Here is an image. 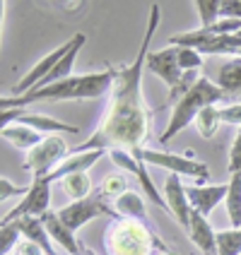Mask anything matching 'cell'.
Listing matches in <instances>:
<instances>
[{"mask_svg": "<svg viewBox=\"0 0 241 255\" xmlns=\"http://www.w3.org/2000/svg\"><path fill=\"white\" fill-rule=\"evenodd\" d=\"M157 24H159V5L150 7L147 29L142 36L140 51L135 60L116 70V80L111 87V94L106 101V111L101 116L97 130L92 137L77 147H70V154L77 152H111V149H126L135 152L142 149V144L150 137V109L142 97V72L147 70V56H150V43L155 39Z\"/></svg>", "mask_w": 241, "mask_h": 255, "instance_id": "1", "label": "cell"}, {"mask_svg": "<svg viewBox=\"0 0 241 255\" xmlns=\"http://www.w3.org/2000/svg\"><path fill=\"white\" fill-rule=\"evenodd\" d=\"M116 80V70L89 72V75H72L68 80H60L56 85L31 89L22 97H2L0 106L2 111L7 109H24L29 104H41V101H72V99H99L111 94V87Z\"/></svg>", "mask_w": 241, "mask_h": 255, "instance_id": "2", "label": "cell"}, {"mask_svg": "<svg viewBox=\"0 0 241 255\" xmlns=\"http://www.w3.org/2000/svg\"><path fill=\"white\" fill-rule=\"evenodd\" d=\"M229 94L222 89L220 85H215L213 80H208V77H198L193 87L184 92L179 99L174 101V109H171V118L167 128H164V132L159 135V142L162 144H167L171 142L181 130H184L188 123H193L198 114L203 109H208V106H215L217 101L227 99Z\"/></svg>", "mask_w": 241, "mask_h": 255, "instance_id": "3", "label": "cell"}, {"mask_svg": "<svg viewBox=\"0 0 241 255\" xmlns=\"http://www.w3.org/2000/svg\"><path fill=\"white\" fill-rule=\"evenodd\" d=\"M152 243L150 227L135 219L114 222L104 236L106 255H152Z\"/></svg>", "mask_w": 241, "mask_h": 255, "instance_id": "4", "label": "cell"}, {"mask_svg": "<svg viewBox=\"0 0 241 255\" xmlns=\"http://www.w3.org/2000/svg\"><path fill=\"white\" fill-rule=\"evenodd\" d=\"M135 159H140L142 164H152V166H162L169 173H179V176H193L200 181L210 178V169L203 161H193L188 156L171 154V152H162V149H135L133 152Z\"/></svg>", "mask_w": 241, "mask_h": 255, "instance_id": "5", "label": "cell"}, {"mask_svg": "<svg viewBox=\"0 0 241 255\" xmlns=\"http://www.w3.org/2000/svg\"><path fill=\"white\" fill-rule=\"evenodd\" d=\"M68 154H70L68 142L63 140L60 135H48V137H43V142L39 147H34L31 152H27L24 169L31 176H51V171L56 169Z\"/></svg>", "mask_w": 241, "mask_h": 255, "instance_id": "6", "label": "cell"}, {"mask_svg": "<svg viewBox=\"0 0 241 255\" xmlns=\"http://www.w3.org/2000/svg\"><path fill=\"white\" fill-rule=\"evenodd\" d=\"M51 212V178L48 176H34L29 185V193L22 198V202L2 217V224H10L24 217H43Z\"/></svg>", "mask_w": 241, "mask_h": 255, "instance_id": "7", "label": "cell"}, {"mask_svg": "<svg viewBox=\"0 0 241 255\" xmlns=\"http://www.w3.org/2000/svg\"><path fill=\"white\" fill-rule=\"evenodd\" d=\"M116 210H111L101 195H94V198H85V200H77V202H70V205H65L58 217H60V222L65 224V227L70 229V231H80V229L85 227L87 222H92V219H97V217H116Z\"/></svg>", "mask_w": 241, "mask_h": 255, "instance_id": "8", "label": "cell"}, {"mask_svg": "<svg viewBox=\"0 0 241 255\" xmlns=\"http://www.w3.org/2000/svg\"><path fill=\"white\" fill-rule=\"evenodd\" d=\"M0 123L2 128L5 126H12V123H19V126H27L31 130H36V132H41V135H58V132H80V128L75 126H68V123H60L56 118H51V116H41V114H27L24 109H7V111H2L0 114Z\"/></svg>", "mask_w": 241, "mask_h": 255, "instance_id": "9", "label": "cell"}, {"mask_svg": "<svg viewBox=\"0 0 241 255\" xmlns=\"http://www.w3.org/2000/svg\"><path fill=\"white\" fill-rule=\"evenodd\" d=\"M109 156H111V161H114L118 169H123V171H128V173H133V176H135V181H138L140 188L145 190V198H150L157 207H162L164 212H169L167 200L159 195L157 185L152 183V178H150V173H147V169H145V164H142L140 159H135V156L130 154V152H126V149H111Z\"/></svg>", "mask_w": 241, "mask_h": 255, "instance_id": "10", "label": "cell"}, {"mask_svg": "<svg viewBox=\"0 0 241 255\" xmlns=\"http://www.w3.org/2000/svg\"><path fill=\"white\" fill-rule=\"evenodd\" d=\"M147 70L152 72V75H157L171 92L181 85V80H184V75H186L181 70V65H179V51H176V46H167L162 51H150V56H147Z\"/></svg>", "mask_w": 241, "mask_h": 255, "instance_id": "11", "label": "cell"}, {"mask_svg": "<svg viewBox=\"0 0 241 255\" xmlns=\"http://www.w3.org/2000/svg\"><path fill=\"white\" fill-rule=\"evenodd\" d=\"M164 200H167V205H169V214L181 224V229H184L186 234H188L193 207H191V202H188L186 185L179 173H169V176L164 178Z\"/></svg>", "mask_w": 241, "mask_h": 255, "instance_id": "12", "label": "cell"}, {"mask_svg": "<svg viewBox=\"0 0 241 255\" xmlns=\"http://www.w3.org/2000/svg\"><path fill=\"white\" fill-rule=\"evenodd\" d=\"M227 190H229V185H225V183L222 185H203V183L186 185V195H188L191 207L198 214H203V217H210V212L227 198Z\"/></svg>", "mask_w": 241, "mask_h": 255, "instance_id": "13", "label": "cell"}, {"mask_svg": "<svg viewBox=\"0 0 241 255\" xmlns=\"http://www.w3.org/2000/svg\"><path fill=\"white\" fill-rule=\"evenodd\" d=\"M104 154H106V152H101V149H97V152H77V154H68L60 164H58L56 169L51 171L48 178H51V183H53V181H63L65 176H72V173H87V169L94 166Z\"/></svg>", "mask_w": 241, "mask_h": 255, "instance_id": "14", "label": "cell"}, {"mask_svg": "<svg viewBox=\"0 0 241 255\" xmlns=\"http://www.w3.org/2000/svg\"><path fill=\"white\" fill-rule=\"evenodd\" d=\"M41 222L46 224V231L51 234L53 243H58V246H60L65 253H68V255H82V251H85V248L77 243V239H75V231H70V229L60 222L58 212H46L41 217Z\"/></svg>", "mask_w": 241, "mask_h": 255, "instance_id": "15", "label": "cell"}, {"mask_svg": "<svg viewBox=\"0 0 241 255\" xmlns=\"http://www.w3.org/2000/svg\"><path fill=\"white\" fill-rule=\"evenodd\" d=\"M188 236L196 243V248L203 251L205 255H217V234L213 231L208 217H203L193 210L191 214V227H188Z\"/></svg>", "mask_w": 241, "mask_h": 255, "instance_id": "16", "label": "cell"}, {"mask_svg": "<svg viewBox=\"0 0 241 255\" xmlns=\"http://www.w3.org/2000/svg\"><path fill=\"white\" fill-rule=\"evenodd\" d=\"M17 227H19L22 236H24L27 241L36 243L46 255H56L53 239H51V234L46 231V224L41 222V217H24V219H17Z\"/></svg>", "mask_w": 241, "mask_h": 255, "instance_id": "17", "label": "cell"}, {"mask_svg": "<svg viewBox=\"0 0 241 255\" xmlns=\"http://www.w3.org/2000/svg\"><path fill=\"white\" fill-rule=\"evenodd\" d=\"M0 135H2V140L12 142V147L22 149V152H31V149L39 147L43 142V137H46L41 132H36V130H31V128H27V126H19V123L5 126L0 130Z\"/></svg>", "mask_w": 241, "mask_h": 255, "instance_id": "18", "label": "cell"}, {"mask_svg": "<svg viewBox=\"0 0 241 255\" xmlns=\"http://www.w3.org/2000/svg\"><path fill=\"white\" fill-rule=\"evenodd\" d=\"M114 210L123 219H135V222H142L150 227V217H147V210H145V200L142 195L133 193V190H126L123 195H118L114 200Z\"/></svg>", "mask_w": 241, "mask_h": 255, "instance_id": "19", "label": "cell"}, {"mask_svg": "<svg viewBox=\"0 0 241 255\" xmlns=\"http://www.w3.org/2000/svg\"><path fill=\"white\" fill-rule=\"evenodd\" d=\"M217 85L227 94L241 92V58H232L217 70Z\"/></svg>", "mask_w": 241, "mask_h": 255, "instance_id": "20", "label": "cell"}, {"mask_svg": "<svg viewBox=\"0 0 241 255\" xmlns=\"http://www.w3.org/2000/svg\"><path fill=\"white\" fill-rule=\"evenodd\" d=\"M229 190L225 205H227V217L229 224L234 229H241V176H232L229 178Z\"/></svg>", "mask_w": 241, "mask_h": 255, "instance_id": "21", "label": "cell"}, {"mask_svg": "<svg viewBox=\"0 0 241 255\" xmlns=\"http://www.w3.org/2000/svg\"><path fill=\"white\" fill-rule=\"evenodd\" d=\"M60 183H63V193H65L72 202L89 198V193H92V181H89L87 173H72V176H65Z\"/></svg>", "mask_w": 241, "mask_h": 255, "instance_id": "22", "label": "cell"}, {"mask_svg": "<svg viewBox=\"0 0 241 255\" xmlns=\"http://www.w3.org/2000/svg\"><path fill=\"white\" fill-rule=\"evenodd\" d=\"M196 128H198V135L200 137H205V140H210L215 137V132H217V126L222 123L220 121V106L215 104V106H208V109H203L198 114V118L193 121Z\"/></svg>", "mask_w": 241, "mask_h": 255, "instance_id": "23", "label": "cell"}, {"mask_svg": "<svg viewBox=\"0 0 241 255\" xmlns=\"http://www.w3.org/2000/svg\"><path fill=\"white\" fill-rule=\"evenodd\" d=\"M22 231L17 227V222L10 224H0V255H12L17 251V246L22 243Z\"/></svg>", "mask_w": 241, "mask_h": 255, "instance_id": "24", "label": "cell"}, {"mask_svg": "<svg viewBox=\"0 0 241 255\" xmlns=\"http://www.w3.org/2000/svg\"><path fill=\"white\" fill-rule=\"evenodd\" d=\"M217 255H241V229L217 231Z\"/></svg>", "mask_w": 241, "mask_h": 255, "instance_id": "25", "label": "cell"}, {"mask_svg": "<svg viewBox=\"0 0 241 255\" xmlns=\"http://www.w3.org/2000/svg\"><path fill=\"white\" fill-rule=\"evenodd\" d=\"M196 10H198V17L203 22V29H213L220 22L222 2L220 0H196Z\"/></svg>", "mask_w": 241, "mask_h": 255, "instance_id": "26", "label": "cell"}, {"mask_svg": "<svg viewBox=\"0 0 241 255\" xmlns=\"http://www.w3.org/2000/svg\"><path fill=\"white\" fill-rule=\"evenodd\" d=\"M126 178L123 176H118V173H114V176H106L104 178V183H101L99 188V195L101 198H106V200H111V198H118V195H123L128 188H126Z\"/></svg>", "mask_w": 241, "mask_h": 255, "instance_id": "27", "label": "cell"}, {"mask_svg": "<svg viewBox=\"0 0 241 255\" xmlns=\"http://www.w3.org/2000/svg\"><path fill=\"white\" fill-rule=\"evenodd\" d=\"M176 51H179V65H181L184 72H196L200 65H203V56H200L198 51L181 48V46H176Z\"/></svg>", "mask_w": 241, "mask_h": 255, "instance_id": "28", "label": "cell"}, {"mask_svg": "<svg viewBox=\"0 0 241 255\" xmlns=\"http://www.w3.org/2000/svg\"><path fill=\"white\" fill-rule=\"evenodd\" d=\"M229 173L232 176H241V128L237 130L232 149H229Z\"/></svg>", "mask_w": 241, "mask_h": 255, "instance_id": "29", "label": "cell"}, {"mask_svg": "<svg viewBox=\"0 0 241 255\" xmlns=\"http://www.w3.org/2000/svg\"><path fill=\"white\" fill-rule=\"evenodd\" d=\"M220 121H222V123H229V126H239L241 128V104L220 106Z\"/></svg>", "mask_w": 241, "mask_h": 255, "instance_id": "30", "label": "cell"}, {"mask_svg": "<svg viewBox=\"0 0 241 255\" xmlns=\"http://www.w3.org/2000/svg\"><path fill=\"white\" fill-rule=\"evenodd\" d=\"M27 193H29V185H14L7 178H0V198L2 200L12 198V195H27Z\"/></svg>", "mask_w": 241, "mask_h": 255, "instance_id": "31", "label": "cell"}, {"mask_svg": "<svg viewBox=\"0 0 241 255\" xmlns=\"http://www.w3.org/2000/svg\"><path fill=\"white\" fill-rule=\"evenodd\" d=\"M222 19H241V0H222Z\"/></svg>", "mask_w": 241, "mask_h": 255, "instance_id": "32", "label": "cell"}, {"mask_svg": "<svg viewBox=\"0 0 241 255\" xmlns=\"http://www.w3.org/2000/svg\"><path fill=\"white\" fill-rule=\"evenodd\" d=\"M14 253H17V255H46L41 248L36 246V243L27 241V239H22V243L17 246V251H14Z\"/></svg>", "mask_w": 241, "mask_h": 255, "instance_id": "33", "label": "cell"}, {"mask_svg": "<svg viewBox=\"0 0 241 255\" xmlns=\"http://www.w3.org/2000/svg\"><path fill=\"white\" fill-rule=\"evenodd\" d=\"M237 58H241V53H239V56H237Z\"/></svg>", "mask_w": 241, "mask_h": 255, "instance_id": "34", "label": "cell"}, {"mask_svg": "<svg viewBox=\"0 0 241 255\" xmlns=\"http://www.w3.org/2000/svg\"><path fill=\"white\" fill-rule=\"evenodd\" d=\"M12 255H17V253H12Z\"/></svg>", "mask_w": 241, "mask_h": 255, "instance_id": "35", "label": "cell"}]
</instances>
